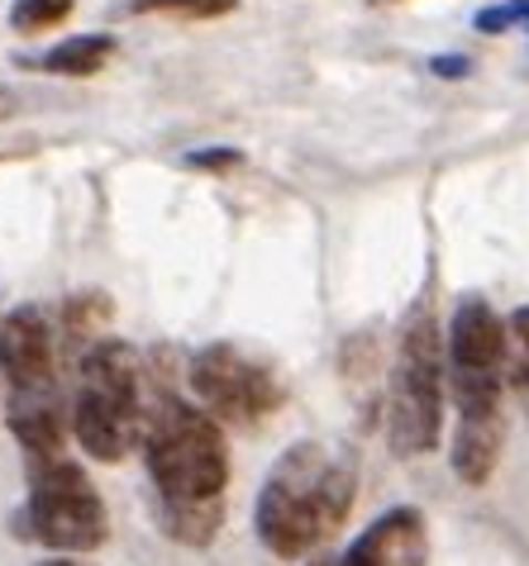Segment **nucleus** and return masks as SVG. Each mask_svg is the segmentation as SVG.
<instances>
[{
  "mask_svg": "<svg viewBox=\"0 0 529 566\" xmlns=\"http://www.w3.org/2000/svg\"><path fill=\"white\" fill-rule=\"evenodd\" d=\"M235 6L239 0H129L134 14H186V20H215Z\"/></svg>",
  "mask_w": 529,
  "mask_h": 566,
  "instance_id": "nucleus-15",
  "label": "nucleus"
},
{
  "mask_svg": "<svg viewBox=\"0 0 529 566\" xmlns=\"http://www.w3.org/2000/svg\"><path fill=\"white\" fill-rule=\"evenodd\" d=\"M82 381L72 400V433L91 458L120 462L138 438H144L148 415L138 410V386H144V361L129 343L96 338L82 357Z\"/></svg>",
  "mask_w": 529,
  "mask_h": 566,
  "instance_id": "nucleus-3",
  "label": "nucleus"
},
{
  "mask_svg": "<svg viewBox=\"0 0 529 566\" xmlns=\"http://www.w3.org/2000/svg\"><path fill=\"white\" fill-rule=\"evenodd\" d=\"M191 390L200 400V410L215 419H235V423H253L262 415H272L282 405V386L277 376L253 361L248 353H239L235 343H206L191 357Z\"/></svg>",
  "mask_w": 529,
  "mask_h": 566,
  "instance_id": "nucleus-6",
  "label": "nucleus"
},
{
  "mask_svg": "<svg viewBox=\"0 0 529 566\" xmlns=\"http://www.w3.org/2000/svg\"><path fill=\"white\" fill-rule=\"evenodd\" d=\"M239 163H243L239 148H196V153H186V167H206V171L239 167Z\"/></svg>",
  "mask_w": 529,
  "mask_h": 566,
  "instance_id": "nucleus-17",
  "label": "nucleus"
},
{
  "mask_svg": "<svg viewBox=\"0 0 529 566\" xmlns=\"http://www.w3.org/2000/svg\"><path fill=\"white\" fill-rule=\"evenodd\" d=\"M144 462L158 485V505H210L225 495L229 452L220 419L200 405L163 400L144 423Z\"/></svg>",
  "mask_w": 529,
  "mask_h": 566,
  "instance_id": "nucleus-2",
  "label": "nucleus"
},
{
  "mask_svg": "<svg viewBox=\"0 0 529 566\" xmlns=\"http://www.w3.org/2000/svg\"><path fill=\"white\" fill-rule=\"evenodd\" d=\"M111 53H115V39H105V34H76V39H62L58 49L43 53L39 67L53 72V76H96Z\"/></svg>",
  "mask_w": 529,
  "mask_h": 566,
  "instance_id": "nucleus-12",
  "label": "nucleus"
},
{
  "mask_svg": "<svg viewBox=\"0 0 529 566\" xmlns=\"http://www.w3.org/2000/svg\"><path fill=\"white\" fill-rule=\"evenodd\" d=\"M10 433L24 443L29 458H58L68 438V410L53 386H10Z\"/></svg>",
  "mask_w": 529,
  "mask_h": 566,
  "instance_id": "nucleus-11",
  "label": "nucleus"
},
{
  "mask_svg": "<svg viewBox=\"0 0 529 566\" xmlns=\"http://www.w3.org/2000/svg\"><path fill=\"white\" fill-rule=\"evenodd\" d=\"M444 433V338L429 305H415V314L401 328V348L386 386V438L401 458L434 452Z\"/></svg>",
  "mask_w": 529,
  "mask_h": 566,
  "instance_id": "nucleus-4",
  "label": "nucleus"
},
{
  "mask_svg": "<svg viewBox=\"0 0 529 566\" xmlns=\"http://www.w3.org/2000/svg\"><path fill=\"white\" fill-rule=\"evenodd\" d=\"M72 14V0H14L10 6V24L20 34H43V29L62 24Z\"/></svg>",
  "mask_w": 529,
  "mask_h": 566,
  "instance_id": "nucleus-14",
  "label": "nucleus"
},
{
  "mask_svg": "<svg viewBox=\"0 0 529 566\" xmlns=\"http://www.w3.org/2000/svg\"><path fill=\"white\" fill-rule=\"evenodd\" d=\"M506 357V328L496 319L487 301H458L454 319H448V367L458 371H496Z\"/></svg>",
  "mask_w": 529,
  "mask_h": 566,
  "instance_id": "nucleus-10",
  "label": "nucleus"
},
{
  "mask_svg": "<svg viewBox=\"0 0 529 566\" xmlns=\"http://www.w3.org/2000/svg\"><path fill=\"white\" fill-rule=\"evenodd\" d=\"M353 462L324 443H295L272 462L258 491L253 528L272 557H305L353 510Z\"/></svg>",
  "mask_w": 529,
  "mask_h": 566,
  "instance_id": "nucleus-1",
  "label": "nucleus"
},
{
  "mask_svg": "<svg viewBox=\"0 0 529 566\" xmlns=\"http://www.w3.org/2000/svg\"><path fill=\"white\" fill-rule=\"evenodd\" d=\"M163 514V528L173 533L177 543H191V547H206L215 533H220V500H210V505H158Z\"/></svg>",
  "mask_w": 529,
  "mask_h": 566,
  "instance_id": "nucleus-13",
  "label": "nucleus"
},
{
  "mask_svg": "<svg viewBox=\"0 0 529 566\" xmlns=\"http://www.w3.org/2000/svg\"><path fill=\"white\" fill-rule=\"evenodd\" d=\"M510 334H516L520 353H525V381H529V305H520L516 314H510Z\"/></svg>",
  "mask_w": 529,
  "mask_h": 566,
  "instance_id": "nucleus-19",
  "label": "nucleus"
},
{
  "mask_svg": "<svg viewBox=\"0 0 529 566\" xmlns=\"http://www.w3.org/2000/svg\"><path fill=\"white\" fill-rule=\"evenodd\" d=\"M529 20V0H506V6H487L477 10V34H506L510 24H525Z\"/></svg>",
  "mask_w": 529,
  "mask_h": 566,
  "instance_id": "nucleus-16",
  "label": "nucleus"
},
{
  "mask_svg": "<svg viewBox=\"0 0 529 566\" xmlns=\"http://www.w3.org/2000/svg\"><path fill=\"white\" fill-rule=\"evenodd\" d=\"M0 371L10 386H53L58 361H53V328L39 305H20L0 324Z\"/></svg>",
  "mask_w": 529,
  "mask_h": 566,
  "instance_id": "nucleus-8",
  "label": "nucleus"
},
{
  "mask_svg": "<svg viewBox=\"0 0 529 566\" xmlns=\"http://www.w3.org/2000/svg\"><path fill=\"white\" fill-rule=\"evenodd\" d=\"M425 562H429L425 514L411 510V505L372 518L344 553V566H425Z\"/></svg>",
  "mask_w": 529,
  "mask_h": 566,
  "instance_id": "nucleus-9",
  "label": "nucleus"
},
{
  "mask_svg": "<svg viewBox=\"0 0 529 566\" xmlns=\"http://www.w3.org/2000/svg\"><path fill=\"white\" fill-rule=\"evenodd\" d=\"M20 91H14V86H0V119H14V115H20Z\"/></svg>",
  "mask_w": 529,
  "mask_h": 566,
  "instance_id": "nucleus-20",
  "label": "nucleus"
},
{
  "mask_svg": "<svg viewBox=\"0 0 529 566\" xmlns=\"http://www.w3.org/2000/svg\"><path fill=\"white\" fill-rule=\"evenodd\" d=\"M448 390H454V405H458L454 471H458L463 485H487L496 462H501V443H506L501 376L448 367Z\"/></svg>",
  "mask_w": 529,
  "mask_h": 566,
  "instance_id": "nucleus-7",
  "label": "nucleus"
},
{
  "mask_svg": "<svg viewBox=\"0 0 529 566\" xmlns=\"http://www.w3.org/2000/svg\"><path fill=\"white\" fill-rule=\"evenodd\" d=\"M429 72L444 76V82H458V76L473 72V57H463V53H439V57H429Z\"/></svg>",
  "mask_w": 529,
  "mask_h": 566,
  "instance_id": "nucleus-18",
  "label": "nucleus"
},
{
  "mask_svg": "<svg viewBox=\"0 0 529 566\" xmlns=\"http://www.w3.org/2000/svg\"><path fill=\"white\" fill-rule=\"evenodd\" d=\"M310 566H344V557H324V562H310Z\"/></svg>",
  "mask_w": 529,
  "mask_h": 566,
  "instance_id": "nucleus-22",
  "label": "nucleus"
},
{
  "mask_svg": "<svg viewBox=\"0 0 529 566\" xmlns=\"http://www.w3.org/2000/svg\"><path fill=\"white\" fill-rule=\"evenodd\" d=\"M39 566H82V562H68V557H49V562H39Z\"/></svg>",
  "mask_w": 529,
  "mask_h": 566,
  "instance_id": "nucleus-21",
  "label": "nucleus"
},
{
  "mask_svg": "<svg viewBox=\"0 0 529 566\" xmlns=\"http://www.w3.org/2000/svg\"><path fill=\"white\" fill-rule=\"evenodd\" d=\"M14 533L49 543L53 553H91L111 528L91 476L58 452V458H29V505Z\"/></svg>",
  "mask_w": 529,
  "mask_h": 566,
  "instance_id": "nucleus-5",
  "label": "nucleus"
}]
</instances>
